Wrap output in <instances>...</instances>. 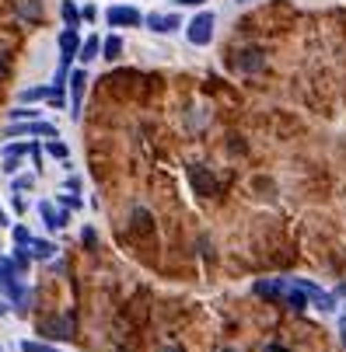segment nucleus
Returning <instances> with one entry per match:
<instances>
[{
    "mask_svg": "<svg viewBox=\"0 0 346 352\" xmlns=\"http://www.w3.org/2000/svg\"><path fill=\"white\" fill-rule=\"evenodd\" d=\"M214 25H217V18H214L210 11L196 14V18L185 25V38H189L192 45H210V38H214Z\"/></svg>",
    "mask_w": 346,
    "mask_h": 352,
    "instance_id": "obj_1",
    "label": "nucleus"
},
{
    "mask_svg": "<svg viewBox=\"0 0 346 352\" xmlns=\"http://www.w3.org/2000/svg\"><path fill=\"white\" fill-rule=\"evenodd\" d=\"M189 185H192L196 195H203V199L217 195V178H214L210 168H203V164H192V168H189Z\"/></svg>",
    "mask_w": 346,
    "mask_h": 352,
    "instance_id": "obj_2",
    "label": "nucleus"
},
{
    "mask_svg": "<svg viewBox=\"0 0 346 352\" xmlns=\"http://www.w3.org/2000/svg\"><path fill=\"white\" fill-rule=\"evenodd\" d=\"M4 136H8V140H11V136H49V140H53V136H57V126L39 122V119H25V122H11V126L4 129Z\"/></svg>",
    "mask_w": 346,
    "mask_h": 352,
    "instance_id": "obj_3",
    "label": "nucleus"
},
{
    "mask_svg": "<svg viewBox=\"0 0 346 352\" xmlns=\"http://www.w3.org/2000/svg\"><path fill=\"white\" fill-rule=\"evenodd\" d=\"M45 338H60V342H70L74 338V314H63V318H53L39 328Z\"/></svg>",
    "mask_w": 346,
    "mask_h": 352,
    "instance_id": "obj_4",
    "label": "nucleus"
},
{
    "mask_svg": "<svg viewBox=\"0 0 346 352\" xmlns=\"http://www.w3.org/2000/svg\"><path fill=\"white\" fill-rule=\"evenodd\" d=\"M105 21H109V28H130V25H140V11L119 4V8H109L105 11Z\"/></svg>",
    "mask_w": 346,
    "mask_h": 352,
    "instance_id": "obj_5",
    "label": "nucleus"
},
{
    "mask_svg": "<svg viewBox=\"0 0 346 352\" xmlns=\"http://www.w3.org/2000/svg\"><path fill=\"white\" fill-rule=\"evenodd\" d=\"M84 84H88V74H84V70H74V74L67 77V87H70V112H74V119L81 116V102H84Z\"/></svg>",
    "mask_w": 346,
    "mask_h": 352,
    "instance_id": "obj_6",
    "label": "nucleus"
},
{
    "mask_svg": "<svg viewBox=\"0 0 346 352\" xmlns=\"http://www.w3.org/2000/svg\"><path fill=\"white\" fill-rule=\"evenodd\" d=\"M290 283H294V286H301V289L308 293V300H312L315 307H322V311H336V300H332L329 293H322L315 283H308V279H290Z\"/></svg>",
    "mask_w": 346,
    "mask_h": 352,
    "instance_id": "obj_7",
    "label": "nucleus"
},
{
    "mask_svg": "<svg viewBox=\"0 0 346 352\" xmlns=\"http://www.w3.org/2000/svg\"><path fill=\"white\" fill-rule=\"evenodd\" d=\"M252 293H256V296H266V300H280V296L287 293V283H283V279H263V283L252 286Z\"/></svg>",
    "mask_w": 346,
    "mask_h": 352,
    "instance_id": "obj_8",
    "label": "nucleus"
},
{
    "mask_svg": "<svg viewBox=\"0 0 346 352\" xmlns=\"http://www.w3.org/2000/svg\"><path fill=\"white\" fill-rule=\"evenodd\" d=\"M147 28L158 32V35H172L179 28V18L175 14H147Z\"/></svg>",
    "mask_w": 346,
    "mask_h": 352,
    "instance_id": "obj_9",
    "label": "nucleus"
},
{
    "mask_svg": "<svg viewBox=\"0 0 346 352\" xmlns=\"http://www.w3.org/2000/svg\"><path fill=\"white\" fill-rule=\"evenodd\" d=\"M39 217H42V223H45L49 230L67 227V213H57V210H53V203H39Z\"/></svg>",
    "mask_w": 346,
    "mask_h": 352,
    "instance_id": "obj_10",
    "label": "nucleus"
},
{
    "mask_svg": "<svg viewBox=\"0 0 346 352\" xmlns=\"http://www.w3.org/2000/svg\"><path fill=\"white\" fill-rule=\"evenodd\" d=\"M238 67H241L245 74H256V70H263V49H245L241 60H238Z\"/></svg>",
    "mask_w": 346,
    "mask_h": 352,
    "instance_id": "obj_11",
    "label": "nucleus"
},
{
    "mask_svg": "<svg viewBox=\"0 0 346 352\" xmlns=\"http://www.w3.org/2000/svg\"><path fill=\"white\" fill-rule=\"evenodd\" d=\"M77 49H81V38H77V32H74V28H67V32L60 35V56L74 60V56H77Z\"/></svg>",
    "mask_w": 346,
    "mask_h": 352,
    "instance_id": "obj_12",
    "label": "nucleus"
},
{
    "mask_svg": "<svg viewBox=\"0 0 346 352\" xmlns=\"http://www.w3.org/2000/svg\"><path fill=\"white\" fill-rule=\"evenodd\" d=\"M28 248H32V258H39V262H49L57 255V244H49V241H28Z\"/></svg>",
    "mask_w": 346,
    "mask_h": 352,
    "instance_id": "obj_13",
    "label": "nucleus"
},
{
    "mask_svg": "<svg viewBox=\"0 0 346 352\" xmlns=\"http://www.w3.org/2000/svg\"><path fill=\"white\" fill-rule=\"evenodd\" d=\"M133 230H140V234H151L154 230V220H151V213H147L143 206L133 210Z\"/></svg>",
    "mask_w": 346,
    "mask_h": 352,
    "instance_id": "obj_14",
    "label": "nucleus"
},
{
    "mask_svg": "<svg viewBox=\"0 0 346 352\" xmlns=\"http://www.w3.org/2000/svg\"><path fill=\"white\" fill-rule=\"evenodd\" d=\"M98 53H102V38L91 35V38L81 45V60H84V63H91V60H98Z\"/></svg>",
    "mask_w": 346,
    "mask_h": 352,
    "instance_id": "obj_15",
    "label": "nucleus"
},
{
    "mask_svg": "<svg viewBox=\"0 0 346 352\" xmlns=\"http://www.w3.org/2000/svg\"><path fill=\"white\" fill-rule=\"evenodd\" d=\"M119 53H123V38H119V35L102 38V56H105V60H116Z\"/></svg>",
    "mask_w": 346,
    "mask_h": 352,
    "instance_id": "obj_16",
    "label": "nucleus"
},
{
    "mask_svg": "<svg viewBox=\"0 0 346 352\" xmlns=\"http://www.w3.org/2000/svg\"><path fill=\"white\" fill-rule=\"evenodd\" d=\"M45 154H49V157H57V161H67V157H70V150H67V143H60V136H53V140L45 143Z\"/></svg>",
    "mask_w": 346,
    "mask_h": 352,
    "instance_id": "obj_17",
    "label": "nucleus"
},
{
    "mask_svg": "<svg viewBox=\"0 0 346 352\" xmlns=\"http://www.w3.org/2000/svg\"><path fill=\"white\" fill-rule=\"evenodd\" d=\"M18 14H21V18H32V21H39V18H42L39 0H18Z\"/></svg>",
    "mask_w": 346,
    "mask_h": 352,
    "instance_id": "obj_18",
    "label": "nucleus"
},
{
    "mask_svg": "<svg viewBox=\"0 0 346 352\" xmlns=\"http://www.w3.org/2000/svg\"><path fill=\"white\" fill-rule=\"evenodd\" d=\"M45 94H49V87H25V91L18 94V102H21V105H32V102H42Z\"/></svg>",
    "mask_w": 346,
    "mask_h": 352,
    "instance_id": "obj_19",
    "label": "nucleus"
},
{
    "mask_svg": "<svg viewBox=\"0 0 346 352\" xmlns=\"http://www.w3.org/2000/svg\"><path fill=\"white\" fill-rule=\"evenodd\" d=\"M11 279H18V269H14V262H8V258H0V289H4Z\"/></svg>",
    "mask_w": 346,
    "mask_h": 352,
    "instance_id": "obj_20",
    "label": "nucleus"
},
{
    "mask_svg": "<svg viewBox=\"0 0 346 352\" xmlns=\"http://www.w3.org/2000/svg\"><path fill=\"white\" fill-rule=\"evenodd\" d=\"M57 203H60L63 210H81V206H84V199L74 195V192H67V195H57Z\"/></svg>",
    "mask_w": 346,
    "mask_h": 352,
    "instance_id": "obj_21",
    "label": "nucleus"
},
{
    "mask_svg": "<svg viewBox=\"0 0 346 352\" xmlns=\"http://www.w3.org/2000/svg\"><path fill=\"white\" fill-rule=\"evenodd\" d=\"M18 349H21V352H60L57 345H45V342H28V338H25Z\"/></svg>",
    "mask_w": 346,
    "mask_h": 352,
    "instance_id": "obj_22",
    "label": "nucleus"
},
{
    "mask_svg": "<svg viewBox=\"0 0 346 352\" xmlns=\"http://www.w3.org/2000/svg\"><path fill=\"white\" fill-rule=\"evenodd\" d=\"M28 262H32V251H25V248L18 244V251H14V269H18V272H25V269H28Z\"/></svg>",
    "mask_w": 346,
    "mask_h": 352,
    "instance_id": "obj_23",
    "label": "nucleus"
},
{
    "mask_svg": "<svg viewBox=\"0 0 346 352\" xmlns=\"http://www.w3.org/2000/svg\"><path fill=\"white\" fill-rule=\"evenodd\" d=\"M28 146L32 143H8L4 146V157H21V154H28Z\"/></svg>",
    "mask_w": 346,
    "mask_h": 352,
    "instance_id": "obj_24",
    "label": "nucleus"
},
{
    "mask_svg": "<svg viewBox=\"0 0 346 352\" xmlns=\"http://www.w3.org/2000/svg\"><path fill=\"white\" fill-rule=\"evenodd\" d=\"M8 116H11V119H14V122H25V119H35V116H39V112H32V109H25V105H18V109H11V112H8Z\"/></svg>",
    "mask_w": 346,
    "mask_h": 352,
    "instance_id": "obj_25",
    "label": "nucleus"
},
{
    "mask_svg": "<svg viewBox=\"0 0 346 352\" xmlns=\"http://www.w3.org/2000/svg\"><path fill=\"white\" fill-rule=\"evenodd\" d=\"M63 18H67V28H77V18H81V14H77V8L70 4V0L63 4Z\"/></svg>",
    "mask_w": 346,
    "mask_h": 352,
    "instance_id": "obj_26",
    "label": "nucleus"
},
{
    "mask_svg": "<svg viewBox=\"0 0 346 352\" xmlns=\"http://www.w3.org/2000/svg\"><path fill=\"white\" fill-rule=\"evenodd\" d=\"M25 188H28V192L35 188V178H32V175H18V178H14V192H25Z\"/></svg>",
    "mask_w": 346,
    "mask_h": 352,
    "instance_id": "obj_27",
    "label": "nucleus"
},
{
    "mask_svg": "<svg viewBox=\"0 0 346 352\" xmlns=\"http://www.w3.org/2000/svg\"><path fill=\"white\" fill-rule=\"evenodd\" d=\"M28 241H32V234H28V227H14V244H21V248H28Z\"/></svg>",
    "mask_w": 346,
    "mask_h": 352,
    "instance_id": "obj_28",
    "label": "nucleus"
},
{
    "mask_svg": "<svg viewBox=\"0 0 346 352\" xmlns=\"http://www.w3.org/2000/svg\"><path fill=\"white\" fill-rule=\"evenodd\" d=\"M81 241H84V244H94V241H98V234H94L91 227H84V230H81Z\"/></svg>",
    "mask_w": 346,
    "mask_h": 352,
    "instance_id": "obj_29",
    "label": "nucleus"
},
{
    "mask_svg": "<svg viewBox=\"0 0 346 352\" xmlns=\"http://www.w3.org/2000/svg\"><path fill=\"white\" fill-rule=\"evenodd\" d=\"M28 154H32V161H35V168H42V150H39L35 143L28 146Z\"/></svg>",
    "mask_w": 346,
    "mask_h": 352,
    "instance_id": "obj_30",
    "label": "nucleus"
},
{
    "mask_svg": "<svg viewBox=\"0 0 346 352\" xmlns=\"http://www.w3.org/2000/svg\"><path fill=\"white\" fill-rule=\"evenodd\" d=\"M4 171L14 175V171H18V157H8V161H4Z\"/></svg>",
    "mask_w": 346,
    "mask_h": 352,
    "instance_id": "obj_31",
    "label": "nucleus"
},
{
    "mask_svg": "<svg viewBox=\"0 0 346 352\" xmlns=\"http://www.w3.org/2000/svg\"><path fill=\"white\" fill-rule=\"evenodd\" d=\"M14 213H28V206H25V199H21V195H14Z\"/></svg>",
    "mask_w": 346,
    "mask_h": 352,
    "instance_id": "obj_32",
    "label": "nucleus"
},
{
    "mask_svg": "<svg viewBox=\"0 0 346 352\" xmlns=\"http://www.w3.org/2000/svg\"><path fill=\"white\" fill-rule=\"evenodd\" d=\"M263 352H290V349H283V345H280V342H269V345H266V349H263Z\"/></svg>",
    "mask_w": 346,
    "mask_h": 352,
    "instance_id": "obj_33",
    "label": "nucleus"
},
{
    "mask_svg": "<svg viewBox=\"0 0 346 352\" xmlns=\"http://www.w3.org/2000/svg\"><path fill=\"white\" fill-rule=\"evenodd\" d=\"M339 335H343V345H346V318L339 321Z\"/></svg>",
    "mask_w": 346,
    "mask_h": 352,
    "instance_id": "obj_34",
    "label": "nucleus"
},
{
    "mask_svg": "<svg viewBox=\"0 0 346 352\" xmlns=\"http://www.w3.org/2000/svg\"><path fill=\"white\" fill-rule=\"evenodd\" d=\"M175 4H192L196 8V4H203V0H175Z\"/></svg>",
    "mask_w": 346,
    "mask_h": 352,
    "instance_id": "obj_35",
    "label": "nucleus"
},
{
    "mask_svg": "<svg viewBox=\"0 0 346 352\" xmlns=\"http://www.w3.org/2000/svg\"><path fill=\"white\" fill-rule=\"evenodd\" d=\"M161 352H182V349H179V345H165Z\"/></svg>",
    "mask_w": 346,
    "mask_h": 352,
    "instance_id": "obj_36",
    "label": "nucleus"
},
{
    "mask_svg": "<svg viewBox=\"0 0 346 352\" xmlns=\"http://www.w3.org/2000/svg\"><path fill=\"white\" fill-rule=\"evenodd\" d=\"M0 227H8V213L4 210H0Z\"/></svg>",
    "mask_w": 346,
    "mask_h": 352,
    "instance_id": "obj_37",
    "label": "nucleus"
},
{
    "mask_svg": "<svg viewBox=\"0 0 346 352\" xmlns=\"http://www.w3.org/2000/svg\"><path fill=\"white\" fill-rule=\"evenodd\" d=\"M8 314V304H0V318H4Z\"/></svg>",
    "mask_w": 346,
    "mask_h": 352,
    "instance_id": "obj_38",
    "label": "nucleus"
},
{
    "mask_svg": "<svg viewBox=\"0 0 346 352\" xmlns=\"http://www.w3.org/2000/svg\"><path fill=\"white\" fill-rule=\"evenodd\" d=\"M0 74H4V53H0Z\"/></svg>",
    "mask_w": 346,
    "mask_h": 352,
    "instance_id": "obj_39",
    "label": "nucleus"
},
{
    "mask_svg": "<svg viewBox=\"0 0 346 352\" xmlns=\"http://www.w3.org/2000/svg\"><path fill=\"white\" fill-rule=\"evenodd\" d=\"M221 352H234V349H221Z\"/></svg>",
    "mask_w": 346,
    "mask_h": 352,
    "instance_id": "obj_40",
    "label": "nucleus"
},
{
    "mask_svg": "<svg viewBox=\"0 0 346 352\" xmlns=\"http://www.w3.org/2000/svg\"><path fill=\"white\" fill-rule=\"evenodd\" d=\"M238 4H249V0H238Z\"/></svg>",
    "mask_w": 346,
    "mask_h": 352,
    "instance_id": "obj_41",
    "label": "nucleus"
}]
</instances>
